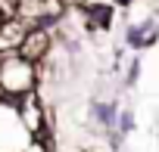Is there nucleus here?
Here are the masks:
<instances>
[{"label":"nucleus","mask_w":159,"mask_h":152,"mask_svg":"<svg viewBox=\"0 0 159 152\" xmlns=\"http://www.w3.org/2000/svg\"><path fill=\"white\" fill-rule=\"evenodd\" d=\"M0 90L7 99H19L25 93L38 90V65L22 59L19 53H10L0 59Z\"/></svg>","instance_id":"obj_1"},{"label":"nucleus","mask_w":159,"mask_h":152,"mask_svg":"<svg viewBox=\"0 0 159 152\" xmlns=\"http://www.w3.org/2000/svg\"><path fill=\"white\" fill-rule=\"evenodd\" d=\"M53 40H56L53 28H28V34H25L22 47H19V56L28 59V62H34V65H41L53 53Z\"/></svg>","instance_id":"obj_2"},{"label":"nucleus","mask_w":159,"mask_h":152,"mask_svg":"<svg viewBox=\"0 0 159 152\" xmlns=\"http://www.w3.org/2000/svg\"><path fill=\"white\" fill-rule=\"evenodd\" d=\"M159 40V16H150V19H143V22H134V25H128V31H125V44L131 47V50H147V47H153Z\"/></svg>","instance_id":"obj_3"},{"label":"nucleus","mask_w":159,"mask_h":152,"mask_svg":"<svg viewBox=\"0 0 159 152\" xmlns=\"http://www.w3.org/2000/svg\"><path fill=\"white\" fill-rule=\"evenodd\" d=\"M25 34H28V25H25V22H19V19H3V22H0V56L19 53Z\"/></svg>","instance_id":"obj_4"},{"label":"nucleus","mask_w":159,"mask_h":152,"mask_svg":"<svg viewBox=\"0 0 159 152\" xmlns=\"http://www.w3.org/2000/svg\"><path fill=\"white\" fill-rule=\"evenodd\" d=\"M88 115L106 130V133H116V124H119V103H106V99H94L88 106Z\"/></svg>","instance_id":"obj_5"},{"label":"nucleus","mask_w":159,"mask_h":152,"mask_svg":"<svg viewBox=\"0 0 159 152\" xmlns=\"http://www.w3.org/2000/svg\"><path fill=\"white\" fill-rule=\"evenodd\" d=\"M131 130H134V115H131L128 109H122V112H119V124H116V137L122 140V137H128Z\"/></svg>","instance_id":"obj_6"},{"label":"nucleus","mask_w":159,"mask_h":152,"mask_svg":"<svg viewBox=\"0 0 159 152\" xmlns=\"http://www.w3.org/2000/svg\"><path fill=\"white\" fill-rule=\"evenodd\" d=\"M137 78H140V56H134V59H131V65H128L125 87H134V84H137Z\"/></svg>","instance_id":"obj_7"},{"label":"nucleus","mask_w":159,"mask_h":152,"mask_svg":"<svg viewBox=\"0 0 159 152\" xmlns=\"http://www.w3.org/2000/svg\"><path fill=\"white\" fill-rule=\"evenodd\" d=\"M19 0H0V19H16Z\"/></svg>","instance_id":"obj_8"},{"label":"nucleus","mask_w":159,"mask_h":152,"mask_svg":"<svg viewBox=\"0 0 159 152\" xmlns=\"http://www.w3.org/2000/svg\"><path fill=\"white\" fill-rule=\"evenodd\" d=\"M81 10H100V6H116L112 0H78Z\"/></svg>","instance_id":"obj_9"},{"label":"nucleus","mask_w":159,"mask_h":152,"mask_svg":"<svg viewBox=\"0 0 159 152\" xmlns=\"http://www.w3.org/2000/svg\"><path fill=\"white\" fill-rule=\"evenodd\" d=\"M112 3H119V6H131V3H137V0H112Z\"/></svg>","instance_id":"obj_10"}]
</instances>
